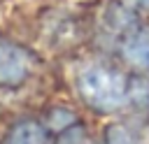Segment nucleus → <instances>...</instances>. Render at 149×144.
I'll use <instances>...</instances> for the list:
<instances>
[{"instance_id": "nucleus-4", "label": "nucleus", "mask_w": 149, "mask_h": 144, "mask_svg": "<svg viewBox=\"0 0 149 144\" xmlns=\"http://www.w3.org/2000/svg\"><path fill=\"white\" fill-rule=\"evenodd\" d=\"M42 142H44L42 128L37 123H33V121H23L12 130L7 144H42Z\"/></svg>"}, {"instance_id": "nucleus-3", "label": "nucleus", "mask_w": 149, "mask_h": 144, "mask_svg": "<svg viewBox=\"0 0 149 144\" xmlns=\"http://www.w3.org/2000/svg\"><path fill=\"white\" fill-rule=\"evenodd\" d=\"M123 58L137 70H149V28L133 33L123 42Z\"/></svg>"}, {"instance_id": "nucleus-1", "label": "nucleus", "mask_w": 149, "mask_h": 144, "mask_svg": "<svg viewBox=\"0 0 149 144\" xmlns=\"http://www.w3.org/2000/svg\"><path fill=\"white\" fill-rule=\"evenodd\" d=\"M79 91L84 100L100 109V111H112L126 102V77L102 63H91L79 72Z\"/></svg>"}, {"instance_id": "nucleus-5", "label": "nucleus", "mask_w": 149, "mask_h": 144, "mask_svg": "<svg viewBox=\"0 0 149 144\" xmlns=\"http://www.w3.org/2000/svg\"><path fill=\"white\" fill-rule=\"evenodd\" d=\"M105 137H107V144H142L137 135L128 130L126 125H109Z\"/></svg>"}, {"instance_id": "nucleus-2", "label": "nucleus", "mask_w": 149, "mask_h": 144, "mask_svg": "<svg viewBox=\"0 0 149 144\" xmlns=\"http://www.w3.org/2000/svg\"><path fill=\"white\" fill-rule=\"evenodd\" d=\"M30 60L23 49L0 39V86H16L28 77Z\"/></svg>"}, {"instance_id": "nucleus-6", "label": "nucleus", "mask_w": 149, "mask_h": 144, "mask_svg": "<svg viewBox=\"0 0 149 144\" xmlns=\"http://www.w3.org/2000/svg\"><path fill=\"white\" fill-rule=\"evenodd\" d=\"M70 121H72V116H70V114H54V116H51V123H54L58 130H61L65 123H70Z\"/></svg>"}, {"instance_id": "nucleus-7", "label": "nucleus", "mask_w": 149, "mask_h": 144, "mask_svg": "<svg viewBox=\"0 0 149 144\" xmlns=\"http://www.w3.org/2000/svg\"><path fill=\"white\" fill-rule=\"evenodd\" d=\"M135 2H140L142 7H149V0H135Z\"/></svg>"}]
</instances>
